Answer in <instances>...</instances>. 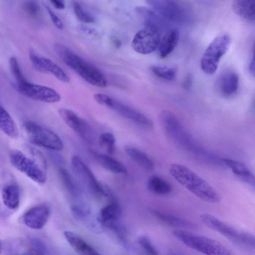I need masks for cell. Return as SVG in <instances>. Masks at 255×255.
<instances>
[{"label":"cell","instance_id":"8fae6325","mask_svg":"<svg viewBox=\"0 0 255 255\" xmlns=\"http://www.w3.org/2000/svg\"><path fill=\"white\" fill-rule=\"evenodd\" d=\"M146 3L151 9L167 22L181 23L187 18V11L177 1L168 0H148Z\"/></svg>","mask_w":255,"mask_h":255},{"label":"cell","instance_id":"836d02e7","mask_svg":"<svg viewBox=\"0 0 255 255\" xmlns=\"http://www.w3.org/2000/svg\"><path fill=\"white\" fill-rule=\"evenodd\" d=\"M9 65L10 71L16 81V85H23L28 82L25 78L15 57L11 56L9 58Z\"/></svg>","mask_w":255,"mask_h":255},{"label":"cell","instance_id":"4dcf8cb0","mask_svg":"<svg viewBox=\"0 0 255 255\" xmlns=\"http://www.w3.org/2000/svg\"><path fill=\"white\" fill-rule=\"evenodd\" d=\"M150 70L156 77L171 81L176 78L178 69L175 66L154 65Z\"/></svg>","mask_w":255,"mask_h":255},{"label":"cell","instance_id":"5bb4252c","mask_svg":"<svg viewBox=\"0 0 255 255\" xmlns=\"http://www.w3.org/2000/svg\"><path fill=\"white\" fill-rule=\"evenodd\" d=\"M160 41L159 32L144 27L134 35L131 45L133 49L136 52L142 54H148L158 47Z\"/></svg>","mask_w":255,"mask_h":255},{"label":"cell","instance_id":"3957f363","mask_svg":"<svg viewBox=\"0 0 255 255\" xmlns=\"http://www.w3.org/2000/svg\"><path fill=\"white\" fill-rule=\"evenodd\" d=\"M172 233L185 245L205 255H234L222 243L208 237L181 229L175 230Z\"/></svg>","mask_w":255,"mask_h":255},{"label":"cell","instance_id":"74e56055","mask_svg":"<svg viewBox=\"0 0 255 255\" xmlns=\"http://www.w3.org/2000/svg\"><path fill=\"white\" fill-rule=\"evenodd\" d=\"M45 8L54 25L58 29H62L63 28L64 25L61 19L48 6L45 5Z\"/></svg>","mask_w":255,"mask_h":255},{"label":"cell","instance_id":"ba28073f","mask_svg":"<svg viewBox=\"0 0 255 255\" xmlns=\"http://www.w3.org/2000/svg\"><path fill=\"white\" fill-rule=\"evenodd\" d=\"M9 159L15 168L34 182L40 184L46 182V165L37 163L17 149L10 151Z\"/></svg>","mask_w":255,"mask_h":255},{"label":"cell","instance_id":"4316f807","mask_svg":"<svg viewBox=\"0 0 255 255\" xmlns=\"http://www.w3.org/2000/svg\"><path fill=\"white\" fill-rule=\"evenodd\" d=\"M0 129L12 139L19 137L18 128L9 113L0 105Z\"/></svg>","mask_w":255,"mask_h":255},{"label":"cell","instance_id":"d4e9b609","mask_svg":"<svg viewBox=\"0 0 255 255\" xmlns=\"http://www.w3.org/2000/svg\"><path fill=\"white\" fill-rule=\"evenodd\" d=\"M93 155L98 163L105 169L116 174H126V166L121 162L108 155L93 151Z\"/></svg>","mask_w":255,"mask_h":255},{"label":"cell","instance_id":"2e32d148","mask_svg":"<svg viewBox=\"0 0 255 255\" xmlns=\"http://www.w3.org/2000/svg\"><path fill=\"white\" fill-rule=\"evenodd\" d=\"M50 216V208L45 204L34 206L23 215V220L28 227L34 229H42L47 223Z\"/></svg>","mask_w":255,"mask_h":255},{"label":"cell","instance_id":"f1b7e54d","mask_svg":"<svg viewBox=\"0 0 255 255\" xmlns=\"http://www.w3.org/2000/svg\"><path fill=\"white\" fill-rule=\"evenodd\" d=\"M147 188L152 193L165 195L172 191V186L165 179L156 175L150 176L147 181Z\"/></svg>","mask_w":255,"mask_h":255},{"label":"cell","instance_id":"484cf974","mask_svg":"<svg viewBox=\"0 0 255 255\" xmlns=\"http://www.w3.org/2000/svg\"><path fill=\"white\" fill-rule=\"evenodd\" d=\"M153 213L159 220L170 226L184 229H194L197 228L194 223L175 215L157 210H153Z\"/></svg>","mask_w":255,"mask_h":255},{"label":"cell","instance_id":"7402d4cb","mask_svg":"<svg viewBox=\"0 0 255 255\" xmlns=\"http://www.w3.org/2000/svg\"><path fill=\"white\" fill-rule=\"evenodd\" d=\"M179 38V31L175 28L168 29L160 40L158 51L161 58L168 56L176 47Z\"/></svg>","mask_w":255,"mask_h":255},{"label":"cell","instance_id":"ac0fdd59","mask_svg":"<svg viewBox=\"0 0 255 255\" xmlns=\"http://www.w3.org/2000/svg\"><path fill=\"white\" fill-rule=\"evenodd\" d=\"M121 214V208L114 199L101 209L98 215L97 220L100 224L111 229L117 224Z\"/></svg>","mask_w":255,"mask_h":255},{"label":"cell","instance_id":"83f0119b","mask_svg":"<svg viewBox=\"0 0 255 255\" xmlns=\"http://www.w3.org/2000/svg\"><path fill=\"white\" fill-rule=\"evenodd\" d=\"M127 154L135 162L147 171L154 169V163L152 160L144 152L133 147L125 148Z\"/></svg>","mask_w":255,"mask_h":255},{"label":"cell","instance_id":"277c9868","mask_svg":"<svg viewBox=\"0 0 255 255\" xmlns=\"http://www.w3.org/2000/svg\"><path fill=\"white\" fill-rule=\"evenodd\" d=\"M159 120L165 133L174 142L187 150L199 151L200 147L184 130L173 113L163 110L159 113Z\"/></svg>","mask_w":255,"mask_h":255},{"label":"cell","instance_id":"9c48e42d","mask_svg":"<svg viewBox=\"0 0 255 255\" xmlns=\"http://www.w3.org/2000/svg\"><path fill=\"white\" fill-rule=\"evenodd\" d=\"M71 165L76 176L90 191L98 195L114 199L111 190L98 181L90 168L79 156L75 155L72 157Z\"/></svg>","mask_w":255,"mask_h":255},{"label":"cell","instance_id":"60d3db41","mask_svg":"<svg viewBox=\"0 0 255 255\" xmlns=\"http://www.w3.org/2000/svg\"><path fill=\"white\" fill-rule=\"evenodd\" d=\"M50 2L57 9H63L65 7L64 1L63 0H52Z\"/></svg>","mask_w":255,"mask_h":255},{"label":"cell","instance_id":"7a4b0ae2","mask_svg":"<svg viewBox=\"0 0 255 255\" xmlns=\"http://www.w3.org/2000/svg\"><path fill=\"white\" fill-rule=\"evenodd\" d=\"M56 53L68 67L88 83L101 88L107 86V81L103 73L97 67L78 55L64 45L57 43Z\"/></svg>","mask_w":255,"mask_h":255},{"label":"cell","instance_id":"1f68e13d","mask_svg":"<svg viewBox=\"0 0 255 255\" xmlns=\"http://www.w3.org/2000/svg\"><path fill=\"white\" fill-rule=\"evenodd\" d=\"M99 143L109 154L114 152L115 148L116 138L114 135L109 132L102 133L99 138Z\"/></svg>","mask_w":255,"mask_h":255},{"label":"cell","instance_id":"ab89813d","mask_svg":"<svg viewBox=\"0 0 255 255\" xmlns=\"http://www.w3.org/2000/svg\"><path fill=\"white\" fill-rule=\"evenodd\" d=\"M193 78L191 74H188L184 79L182 84V88L185 90H189L192 85Z\"/></svg>","mask_w":255,"mask_h":255},{"label":"cell","instance_id":"44dd1931","mask_svg":"<svg viewBox=\"0 0 255 255\" xmlns=\"http://www.w3.org/2000/svg\"><path fill=\"white\" fill-rule=\"evenodd\" d=\"M64 235L69 244L81 255H102L76 234L66 231Z\"/></svg>","mask_w":255,"mask_h":255},{"label":"cell","instance_id":"d6a6232c","mask_svg":"<svg viewBox=\"0 0 255 255\" xmlns=\"http://www.w3.org/2000/svg\"><path fill=\"white\" fill-rule=\"evenodd\" d=\"M71 208L73 215L78 218H84L90 213L89 205L80 199L75 200Z\"/></svg>","mask_w":255,"mask_h":255},{"label":"cell","instance_id":"5b68a950","mask_svg":"<svg viewBox=\"0 0 255 255\" xmlns=\"http://www.w3.org/2000/svg\"><path fill=\"white\" fill-rule=\"evenodd\" d=\"M200 219L206 226L232 241L248 248H255V237L251 233L240 230L209 213L201 214Z\"/></svg>","mask_w":255,"mask_h":255},{"label":"cell","instance_id":"6da1fadb","mask_svg":"<svg viewBox=\"0 0 255 255\" xmlns=\"http://www.w3.org/2000/svg\"><path fill=\"white\" fill-rule=\"evenodd\" d=\"M171 175L181 185L202 200L218 203L219 193L205 180L185 165L172 163L169 166Z\"/></svg>","mask_w":255,"mask_h":255},{"label":"cell","instance_id":"7bdbcfd3","mask_svg":"<svg viewBox=\"0 0 255 255\" xmlns=\"http://www.w3.org/2000/svg\"><path fill=\"white\" fill-rule=\"evenodd\" d=\"M2 249V243L1 240L0 239V254L1 253Z\"/></svg>","mask_w":255,"mask_h":255},{"label":"cell","instance_id":"8992f818","mask_svg":"<svg viewBox=\"0 0 255 255\" xmlns=\"http://www.w3.org/2000/svg\"><path fill=\"white\" fill-rule=\"evenodd\" d=\"M230 43L231 38L227 34L218 35L211 41L200 60L201 68L205 74L215 73L220 59L228 50Z\"/></svg>","mask_w":255,"mask_h":255},{"label":"cell","instance_id":"e575fe53","mask_svg":"<svg viewBox=\"0 0 255 255\" xmlns=\"http://www.w3.org/2000/svg\"><path fill=\"white\" fill-rule=\"evenodd\" d=\"M73 10L77 18L80 21L86 23H91L95 21L94 17L82 7V6L77 2L73 3Z\"/></svg>","mask_w":255,"mask_h":255},{"label":"cell","instance_id":"4fadbf2b","mask_svg":"<svg viewBox=\"0 0 255 255\" xmlns=\"http://www.w3.org/2000/svg\"><path fill=\"white\" fill-rule=\"evenodd\" d=\"M15 88L23 95L38 101L55 103L61 100V96L57 91L46 86L28 82L23 85H16Z\"/></svg>","mask_w":255,"mask_h":255},{"label":"cell","instance_id":"30bf717a","mask_svg":"<svg viewBox=\"0 0 255 255\" xmlns=\"http://www.w3.org/2000/svg\"><path fill=\"white\" fill-rule=\"evenodd\" d=\"M23 127L32 143L53 150L63 149L64 145L62 141L52 130L31 121H25Z\"/></svg>","mask_w":255,"mask_h":255},{"label":"cell","instance_id":"d6986e66","mask_svg":"<svg viewBox=\"0 0 255 255\" xmlns=\"http://www.w3.org/2000/svg\"><path fill=\"white\" fill-rule=\"evenodd\" d=\"M239 78L234 71H228L221 75L218 81V89L220 94L228 98L234 96L239 88Z\"/></svg>","mask_w":255,"mask_h":255},{"label":"cell","instance_id":"f35d334b","mask_svg":"<svg viewBox=\"0 0 255 255\" xmlns=\"http://www.w3.org/2000/svg\"><path fill=\"white\" fill-rule=\"evenodd\" d=\"M21 255H45V253L44 248L41 246L36 245L30 248Z\"/></svg>","mask_w":255,"mask_h":255},{"label":"cell","instance_id":"7c38bea8","mask_svg":"<svg viewBox=\"0 0 255 255\" xmlns=\"http://www.w3.org/2000/svg\"><path fill=\"white\" fill-rule=\"evenodd\" d=\"M58 114L66 124L86 142L90 143L94 140L95 133L91 126L74 112L62 108L59 110Z\"/></svg>","mask_w":255,"mask_h":255},{"label":"cell","instance_id":"603a6c76","mask_svg":"<svg viewBox=\"0 0 255 255\" xmlns=\"http://www.w3.org/2000/svg\"><path fill=\"white\" fill-rule=\"evenodd\" d=\"M233 11L243 19L251 23L255 21V0H235L232 4Z\"/></svg>","mask_w":255,"mask_h":255},{"label":"cell","instance_id":"e0dca14e","mask_svg":"<svg viewBox=\"0 0 255 255\" xmlns=\"http://www.w3.org/2000/svg\"><path fill=\"white\" fill-rule=\"evenodd\" d=\"M136 11L142 20L144 27L154 30L159 33L168 27V22L151 9L137 6Z\"/></svg>","mask_w":255,"mask_h":255},{"label":"cell","instance_id":"b9f144b4","mask_svg":"<svg viewBox=\"0 0 255 255\" xmlns=\"http://www.w3.org/2000/svg\"><path fill=\"white\" fill-rule=\"evenodd\" d=\"M249 71L251 75L253 76H255V58L254 54H253V57L251 60L250 63L249 65Z\"/></svg>","mask_w":255,"mask_h":255},{"label":"cell","instance_id":"ffe728a7","mask_svg":"<svg viewBox=\"0 0 255 255\" xmlns=\"http://www.w3.org/2000/svg\"><path fill=\"white\" fill-rule=\"evenodd\" d=\"M223 162L229 167L237 176L243 181L252 185L255 186L254 175L244 163L229 158H221Z\"/></svg>","mask_w":255,"mask_h":255},{"label":"cell","instance_id":"f546056e","mask_svg":"<svg viewBox=\"0 0 255 255\" xmlns=\"http://www.w3.org/2000/svg\"><path fill=\"white\" fill-rule=\"evenodd\" d=\"M60 178L67 192L74 200L80 199L81 190L75 181L71 174L64 168L59 170Z\"/></svg>","mask_w":255,"mask_h":255},{"label":"cell","instance_id":"cb8c5ba5","mask_svg":"<svg viewBox=\"0 0 255 255\" xmlns=\"http://www.w3.org/2000/svg\"><path fill=\"white\" fill-rule=\"evenodd\" d=\"M1 198L3 204L9 209L18 208L20 203V191L18 186L14 183L6 184L2 188Z\"/></svg>","mask_w":255,"mask_h":255},{"label":"cell","instance_id":"8d00e7d4","mask_svg":"<svg viewBox=\"0 0 255 255\" xmlns=\"http://www.w3.org/2000/svg\"><path fill=\"white\" fill-rule=\"evenodd\" d=\"M23 9L27 15L32 18L37 16L40 12L39 5L35 0L25 1L23 5Z\"/></svg>","mask_w":255,"mask_h":255},{"label":"cell","instance_id":"9a60e30c","mask_svg":"<svg viewBox=\"0 0 255 255\" xmlns=\"http://www.w3.org/2000/svg\"><path fill=\"white\" fill-rule=\"evenodd\" d=\"M29 55L32 65L37 70L51 74L63 82L68 83L70 81L67 74L50 59L38 55L32 50L29 51Z\"/></svg>","mask_w":255,"mask_h":255},{"label":"cell","instance_id":"d590c367","mask_svg":"<svg viewBox=\"0 0 255 255\" xmlns=\"http://www.w3.org/2000/svg\"><path fill=\"white\" fill-rule=\"evenodd\" d=\"M138 243L147 255H158L157 250L148 237L140 236Z\"/></svg>","mask_w":255,"mask_h":255},{"label":"cell","instance_id":"52a82bcc","mask_svg":"<svg viewBox=\"0 0 255 255\" xmlns=\"http://www.w3.org/2000/svg\"><path fill=\"white\" fill-rule=\"evenodd\" d=\"M94 98L98 104L113 109L122 117L140 126L149 128L153 127V122L146 116L107 95L96 93Z\"/></svg>","mask_w":255,"mask_h":255}]
</instances>
